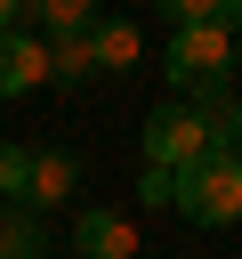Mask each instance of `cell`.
<instances>
[{
	"instance_id": "cell-1",
	"label": "cell",
	"mask_w": 242,
	"mask_h": 259,
	"mask_svg": "<svg viewBox=\"0 0 242 259\" xmlns=\"http://www.w3.org/2000/svg\"><path fill=\"white\" fill-rule=\"evenodd\" d=\"M218 138H210V105L202 97H169V105H153L145 113V170H186V162H202Z\"/></svg>"
},
{
	"instance_id": "cell-3",
	"label": "cell",
	"mask_w": 242,
	"mask_h": 259,
	"mask_svg": "<svg viewBox=\"0 0 242 259\" xmlns=\"http://www.w3.org/2000/svg\"><path fill=\"white\" fill-rule=\"evenodd\" d=\"M169 202H177L194 227H234V219H242V170H234L226 154H202V162H186V170L169 178Z\"/></svg>"
},
{
	"instance_id": "cell-7",
	"label": "cell",
	"mask_w": 242,
	"mask_h": 259,
	"mask_svg": "<svg viewBox=\"0 0 242 259\" xmlns=\"http://www.w3.org/2000/svg\"><path fill=\"white\" fill-rule=\"evenodd\" d=\"M89 24H97L89 0H24V32H32V40L48 32V49H56V40H81Z\"/></svg>"
},
{
	"instance_id": "cell-2",
	"label": "cell",
	"mask_w": 242,
	"mask_h": 259,
	"mask_svg": "<svg viewBox=\"0 0 242 259\" xmlns=\"http://www.w3.org/2000/svg\"><path fill=\"white\" fill-rule=\"evenodd\" d=\"M161 73H169V89H177V97H210V89H226V81H234V32H218V24L169 32Z\"/></svg>"
},
{
	"instance_id": "cell-8",
	"label": "cell",
	"mask_w": 242,
	"mask_h": 259,
	"mask_svg": "<svg viewBox=\"0 0 242 259\" xmlns=\"http://www.w3.org/2000/svg\"><path fill=\"white\" fill-rule=\"evenodd\" d=\"M89 49H97V73H129V65H137V24L97 16V24H89Z\"/></svg>"
},
{
	"instance_id": "cell-4",
	"label": "cell",
	"mask_w": 242,
	"mask_h": 259,
	"mask_svg": "<svg viewBox=\"0 0 242 259\" xmlns=\"http://www.w3.org/2000/svg\"><path fill=\"white\" fill-rule=\"evenodd\" d=\"M73 259H137V227L121 210H81L73 219Z\"/></svg>"
},
{
	"instance_id": "cell-12",
	"label": "cell",
	"mask_w": 242,
	"mask_h": 259,
	"mask_svg": "<svg viewBox=\"0 0 242 259\" xmlns=\"http://www.w3.org/2000/svg\"><path fill=\"white\" fill-rule=\"evenodd\" d=\"M234 73H242V49H234Z\"/></svg>"
},
{
	"instance_id": "cell-10",
	"label": "cell",
	"mask_w": 242,
	"mask_h": 259,
	"mask_svg": "<svg viewBox=\"0 0 242 259\" xmlns=\"http://www.w3.org/2000/svg\"><path fill=\"white\" fill-rule=\"evenodd\" d=\"M48 81H65V89L97 81V49H89V32H81V40H56V49H48Z\"/></svg>"
},
{
	"instance_id": "cell-5",
	"label": "cell",
	"mask_w": 242,
	"mask_h": 259,
	"mask_svg": "<svg viewBox=\"0 0 242 259\" xmlns=\"http://www.w3.org/2000/svg\"><path fill=\"white\" fill-rule=\"evenodd\" d=\"M73 186H81V162L48 146V154H32V170H24V210H32V219H40V210H65Z\"/></svg>"
},
{
	"instance_id": "cell-11",
	"label": "cell",
	"mask_w": 242,
	"mask_h": 259,
	"mask_svg": "<svg viewBox=\"0 0 242 259\" xmlns=\"http://www.w3.org/2000/svg\"><path fill=\"white\" fill-rule=\"evenodd\" d=\"M24 170H32V154L0 146V202H24Z\"/></svg>"
},
{
	"instance_id": "cell-6",
	"label": "cell",
	"mask_w": 242,
	"mask_h": 259,
	"mask_svg": "<svg viewBox=\"0 0 242 259\" xmlns=\"http://www.w3.org/2000/svg\"><path fill=\"white\" fill-rule=\"evenodd\" d=\"M40 81H48V40L8 32V40H0V97H32Z\"/></svg>"
},
{
	"instance_id": "cell-9",
	"label": "cell",
	"mask_w": 242,
	"mask_h": 259,
	"mask_svg": "<svg viewBox=\"0 0 242 259\" xmlns=\"http://www.w3.org/2000/svg\"><path fill=\"white\" fill-rule=\"evenodd\" d=\"M0 259H48V235L24 202H0Z\"/></svg>"
}]
</instances>
